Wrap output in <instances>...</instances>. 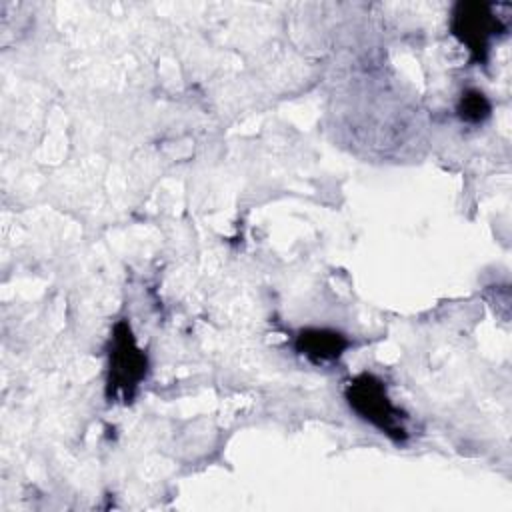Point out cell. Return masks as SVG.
<instances>
[{"label": "cell", "instance_id": "6da1fadb", "mask_svg": "<svg viewBox=\"0 0 512 512\" xmlns=\"http://www.w3.org/2000/svg\"><path fill=\"white\" fill-rule=\"evenodd\" d=\"M344 396L348 406L358 414V418L372 424L374 428H378L382 434L396 442L406 440V416L388 398L380 378L362 372L346 384Z\"/></svg>", "mask_w": 512, "mask_h": 512}, {"label": "cell", "instance_id": "7a4b0ae2", "mask_svg": "<svg viewBox=\"0 0 512 512\" xmlns=\"http://www.w3.org/2000/svg\"><path fill=\"white\" fill-rule=\"evenodd\" d=\"M146 372L148 358L146 352L136 344L130 324L126 320L116 322L108 350V398H120L122 402H130L140 382L146 378Z\"/></svg>", "mask_w": 512, "mask_h": 512}, {"label": "cell", "instance_id": "3957f363", "mask_svg": "<svg viewBox=\"0 0 512 512\" xmlns=\"http://www.w3.org/2000/svg\"><path fill=\"white\" fill-rule=\"evenodd\" d=\"M450 30L458 42L470 50L472 60L484 62L494 36L504 32V24L492 4L458 2L452 10Z\"/></svg>", "mask_w": 512, "mask_h": 512}, {"label": "cell", "instance_id": "277c9868", "mask_svg": "<svg viewBox=\"0 0 512 512\" xmlns=\"http://www.w3.org/2000/svg\"><path fill=\"white\" fill-rule=\"evenodd\" d=\"M296 352L306 356L314 364H326L338 360L350 346V340L330 328H304L296 336Z\"/></svg>", "mask_w": 512, "mask_h": 512}, {"label": "cell", "instance_id": "5b68a950", "mask_svg": "<svg viewBox=\"0 0 512 512\" xmlns=\"http://www.w3.org/2000/svg\"><path fill=\"white\" fill-rule=\"evenodd\" d=\"M458 116L468 124L484 122L490 116V100L480 90H466L458 102Z\"/></svg>", "mask_w": 512, "mask_h": 512}]
</instances>
